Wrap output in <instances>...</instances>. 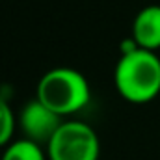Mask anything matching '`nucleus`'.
<instances>
[{"label": "nucleus", "instance_id": "obj_1", "mask_svg": "<svg viewBox=\"0 0 160 160\" xmlns=\"http://www.w3.org/2000/svg\"><path fill=\"white\" fill-rule=\"evenodd\" d=\"M114 84L121 97L132 104H145L160 93V58L157 52L132 48L123 52L114 71Z\"/></svg>", "mask_w": 160, "mask_h": 160}, {"label": "nucleus", "instance_id": "obj_2", "mask_svg": "<svg viewBox=\"0 0 160 160\" xmlns=\"http://www.w3.org/2000/svg\"><path fill=\"white\" fill-rule=\"evenodd\" d=\"M36 99L65 119L88 106L91 89L80 71L71 67H54L41 77Z\"/></svg>", "mask_w": 160, "mask_h": 160}, {"label": "nucleus", "instance_id": "obj_3", "mask_svg": "<svg viewBox=\"0 0 160 160\" xmlns=\"http://www.w3.org/2000/svg\"><path fill=\"white\" fill-rule=\"evenodd\" d=\"M45 149L48 160H99L101 142L88 123L65 119Z\"/></svg>", "mask_w": 160, "mask_h": 160}, {"label": "nucleus", "instance_id": "obj_4", "mask_svg": "<svg viewBox=\"0 0 160 160\" xmlns=\"http://www.w3.org/2000/svg\"><path fill=\"white\" fill-rule=\"evenodd\" d=\"M63 121L65 119L62 116H58L48 106H45L39 99H32L22 106L19 125L24 134L22 138L47 147Z\"/></svg>", "mask_w": 160, "mask_h": 160}, {"label": "nucleus", "instance_id": "obj_5", "mask_svg": "<svg viewBox=\"0 0 160 160\" xmlns=\"http://www.w3.org/2000/svg\"><path fill=\"white\" fill-rule=\"evenodd\" d=\"M140 48L157 52L160 48V6H147L140 9L132 21V36Z\"/></svg>", "mask_w": 160, "mask_h": 160}, {"label": "nucleus", "instance_id": "obj_6", "mask_svg": "<svg viewBox=\"0 0 160 160\" xmlns=\"http://www.w3.org/2000/svg\"><path fill=\"white\" fill-rule=\"evenodd\" d=\"M0 160H48V157L43 145L30 142L26 138H21L11 142L8 147H4Z\"/></svg>", "mask_w": 160, "mask_h": 160}, {"label": "nucleus", "instance_id": "obj_7", "mask_svg": "<svg viewBox=\"0 0 160 160\" xmlns=\"http://www.w3.org/2000/svg\"><path fill=\"white\" fill-rule=\"evenodd\" d=\"M15 125H17V119L9 102L4 97H0V147H8L13 142Z\"/></svg>", "mask_w": 160, "mask_h": 160}]
</instances>
